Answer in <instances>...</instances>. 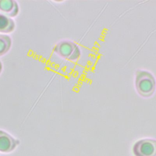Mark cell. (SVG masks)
<instances>
[{"mask_svg": "<svg viewBox=\"0 0 156 156\" xmlns=\"http://www.w3.org/2000/svg\"><path fill=\"white\" fill-rule=\"evenodd\" d=\"M135 85L136 91L141 96L149 98L155 91L156 80L150 72L138 69L135 74Z\"/></svg>", "mask_w": 156, "mask_h": 156, "instance_id": "1", "label": "cell"}, {"mask_svg": "<svg viewBox=\"0 0 156 156\" xmlns=\"http://www.w3.org/2000/svg\"><path fill=\"white\" fill-rule=\"evenodd\" d=\"M54 52L65 60L75 61L81 54L79 46L74 41L63 40L58 42L54 47Z\"/></svg>", "mask_w": 156, "mask_h": 156, "instance_id": "2", "label": "cell"}, {"mask_svg": "<svg viewBox=\"0 0 156 156\" xmlns=\"http://www.w3.org/2000/svg\"><path fill=\"white\" fill-rule=\"evenodd\" d=\"M133 151L135 156H156V140H140L134 144Z\"/></svg>", "mask_w": 156, "mask_h": 156, "instance_id": "3", "label": "cell"}, {"mask_svg": "<svg viewBox=\"0 0 156 156\" xmlns=\"http://www.w3.org/2000/svg\"><path fill=\"white\" fill-rule=\"evenodd\" d=\"M20 11L19 5L16 1L0 0V13L10 18L17 16Z\"/></svg>", "mask_w": 156, "mask_h": 156, "instance_id": "4", "label": "cell"}, {"mask_svg": "<svg viewBox=\"0 0 156 156\" xmlns=\"http://www.w3.org/2000/svg\"><path fill=\"white\" fill-rule=\"evenodd\" d=\"M15 28V22L14 20L0 13V33L9 34L13 32Z\"/></svg>", "mask_w": 156, "mask_h": 156, "instance_id": "5", "label": "cell"}, {"mask_svg": "<svg viewBox=\"0 0 156 156\" xmlns=\"http://www.w3.org/2000/svg\"><path fill=\"white\" fill-rule=\"evenodd\" d=\"M12 44L11 37L5 34H0V57L7 54Z\"/></svg>", "mask_w": 156, "mask_h": 156, "instance_id": "6", "label": "cell"}, {"mask_svg": "<svg viewBox=\"0 0 156 156\" xmlns=\"http://www.w3.org/2000/svg\"><path fill=\"white\" fill-rule=\"evenodd\" d=\"M2 68H3V66H2V63L1 62V61L0 60V74L2 71Z\"/></svg>", "mask_w": 156, "mask_h": 156, "instance_id": "7", "label": "cell"}]
</instances>
